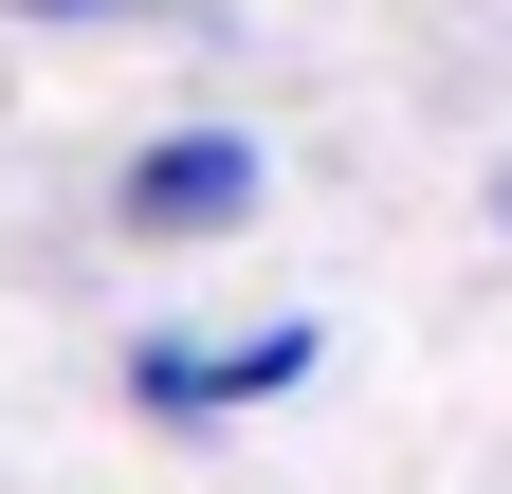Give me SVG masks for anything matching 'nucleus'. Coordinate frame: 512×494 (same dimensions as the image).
Wrapping results in <instances>:
<instances>
[{
	"instance_id": "f03ea898",
	"label": "nucleus",
	"mask_w": 512,
	"mask_h": 494,
	"mask_svg": "<svg viewBox=\"0 0 512 494\" xmlns=\"http://www.w3.org/2000/svg\"><path fill=\"white\" fill-rule=\"evenodd\" d=\"M311 366H330V330L275 312V330H128V421H256V403H293Z\"/></svg>"
},
{
	"instance_id": "7ed1b4c3",
	"label": "nucleus",
	"mask_w": 512,
	"mask_h": 494,
	"mask_svg": "<svg viewBox=\"0 0 512 494\" xmlns=\"http://www.w3.org/2000/svg\"><path fill=\"white\" fill-rule=\"evenodd\" d=\"M0 19H37V37H92V19H183V0H0Z\"/></svg>"
},
{
	"instance_id": "f257e3e1",
	"label": "nucleus",
	"mask_w": 512,
	"mask_h": 494,
	"mask_svg": "<svg viewBox=\"0 0 512 494\" xmlns=\"http://www.w3.org/2000/svg\"><path fill=\"white\" fill-rule=\"evenodd\" d=\"M256 202H275V147L220 129V110H202V129H147L110 165V238H147V257H202V238H238Z\"/></svg>"
},
{
	"instance_id": "20e7f679",
	"label": "nucleus",
	"mask_w": 512,
	"mask_h": 494,
	"mask_svg": "<svg viewBox=\"0 0 512 494\" xmlns=\"http://www.w3.org/2000/svg\"><path fill=\"white\" fill-rule=\"evenodd\" d=\"M494 238H512V165H494Z\"/></svg>"
}]
</instances>
